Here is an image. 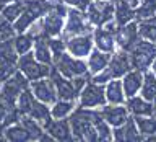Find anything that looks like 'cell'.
I'll return each mask as SVG.
<instances>
[{"mask_svg":"<svg viewBox=\"0 0 156 142\" xmlns=\"http://www.w3.org/2000/svg\"><path fill=\"white\" fill-rule=\"evenodd\" d=\"M138 8L135 10V18L136 20H143L150 18L156 15V0H140Z\"/></svg>","mask_w":156,"mask_h":142,"instance_id":"34","label":"cell"},{"mask_svg":"<svg viewBox=\"0 0 156 142\" xmlns=\"http://www.w3.org/2000/svg\"><path fill=\"white\" fill-rule=\"evenodd\" d=\"M141 83H143V73L140 70H136V69L129 70L124 75V80H122V88H124L125 96L130 98V96L136 95L141 88Z\"/></svg>","mask_w":156,"mask_h":142,"instance_id":"23","label":"cell"},{"mask_svg":"<svg viewBox=\"0 0 156 142\" xmlns=\"http://www.w3.org/2000/svg\"><path fill=\"white\" fill-rule=\"evenodd\" d=\"M54 69L60 73V75L67 77V78H75L80 75H86L88 72V65L81 61L80 57H73L72 54H65L58 56L57 59H54Z\"/></svg>","mask_w":156,"mask_h":142,"instance_id":"7","label":"cell"},{"mask_svg":"<svg viewBox=\"0 0 156 142\" xmlns=\"http://www.w3.org/2000/svg\"><path fill=\"white\" fill-rule=\"evenodd\" d=\"M15 28H13V23L7 21L0 17V41H5V39H12L15 38Z\"/></svg>","mask_w":156,"mask_h":142,"instance_id":"37","label":"cell"},{"mask_svg":"<svg viewBox=\"0 0 156 142\" xmlns=\"http://www.w3.org/2000/svg\"><path fill=\"white\" fill-rule=\"evenodd\" d=\"M101 116L104 118V121L109 126L117 127V126H122L129 119V110L125 106H119V105H111V106L102 105Z\"/></svg>","mask_w":156,"mask_h":142,"instance_id":"19","label":"cell"},{"mask_svg":"<svg viewBox=\"0 0 156 142\" xmlns=\"http://www.w3.org/2000/svg\"><path fill=\"white\" fill-rule=\"evenodd\" d=\"M78 98H80V106L83 108H98V106L106 105L104 87L93 80L86 82V85L81 88Z\"/></svg>","mask_w":156,"mask_h":142,"instance_id":"11","label":"cell"},{"mask_svg":"<svg viewBox=\"0 0 156 142\" xmlns=\"http://www.w3.org/2000/svg\"><path fill=\"white\" fill-rule=\"evenodd\" d=\"M114 20L117 26L135 20V8L129 0H114Z\"/></svg>","mask_w":156,"mask_h":142,"instance_id":"21","label":"cell"},{"mask_svg":"<svg viewBox=\"0 0 156 142\" xmlns=\"http://www.w3.org/2000/svg\"><path fill=\"white\" fill-rule=\"evenodd\" d=\"M16 70H18L16 61H10V59L0 57V83L5 82L7 78H10Z\"/></svg>","mask_w":156,"mask_h":142,"instance_id":"35","label":"cell"},{"mask_svg":"<svg viewBox=\"0 0 156 142\" xmlns=\"http://www.w3.org/2000/svg\"><path fill=\"white\" fill-rule=\"evenodd\" d=\"M129 2H130V3L135 7V5H138V3H140V0H129Z\"/></svg>","mask_w":156,"mask_h":142,"instance_id":"41","label":"cell"},{"mask_svg":"<svg viewBox=\"0 0 156 142\" xmlns=\"http://www.w3.org/2000/svg\"><path fill=\"white\" fill-rule=\"evenodd\" d=\"M23 8H24V0H13V2L3 5V7L0 8V17L3 20H7V21H10V23H13L15 20L21 15Z\"/></svg>","mask_w":156,"mask_h":142,"instance_id":"29","label":"cell"},{"mask_svg":"<svg viewBox=\"0 0 156 142\" xmlns=\"http://www.w3.org/2000/svg\"><path fill=\"white\" fill-rule=\"evenodd\" d=\"M104 93H106V100L111 105H122L125 101V93H124V88H122V82L117 80V78L109 80L107 87L104 88Z\"/></svg>","mask_w":156,"mask_h":142,"instance_id":"26","label":"cell"},{"mask_svg":"<svg viewBox=\"0 0 156 142\" xmlns=\"http://www.w3.org/2000/svg\"><path fill=\"white\" fill-rule=\"evenodd\" d=\"M132 69H136L140 72H146V69L151 67V64L156 59V46L151 41H141L138 39L136 44L129 51Z\"/></svg>","mask_w":156,"mask_h":142,"instance_id":"5","label":"cell"},{"mask_svg":"<svg viewBox=\"0 0 156 142\" xmlns=\"http://www.w3.org/2000/svg\"><path fill=\"white\" fill-rule=\"evenodd\" d=\"M85 15L90 24L104 26L106 23L114 20V2H111V0H94L93 2L91 0L85 10Z\"/></svg>","mask_w":156,"mask_h":142,"instance_id":"6","label":"cell"},{"mask_svg":"<svg viewBox=\"0 0 156 142\" xmlns=\"http://www.w3.org/2000/svg\"><path fill=\"white\" fill-rule=\"evenodd\" d=\"M109 59H111V54L109 52H104V51H91L90 52V59H88V72L90 73H98L101 72L102 69H106V65L109 64Z\"/></svg>","mask_w":156,"mask_h":142,"instance_id":"27","label":"cell"},{"mask_svg":"<svg viewBox=\"0 0 156 142\" xmlns=\"http://www.w3.org/2000/svg\"><path fill=\"white\" fill-rule=\"evenodd\" d=\"M127 110L135 116H154L156 114V106L154 103L145 100L143 96H130L127 101Z\"/></svg>","mask_w":156,"mask_h":142,"instance_id":"20","label":"cell"},{"mask_svg":"<svg viewBox=\"0 0 156 142\" xmlns=\"http://www.w3.org/2000/svg\"><path fill=\"white\" fill-rule=\"evenodd\" d=\"M54 2L51 0H24V8L21 15L13 21V28L16 33L28 31L39 18H42L49 10L54 7Z\"/></svg>","mask_w":156,"mask_h":142,"instance_id":"3","label":"cell"},{"mask_svg":"<svg viewBox=\"0 0 156 142\" xmlns=\"http://www.w3.org/2000/svg\"><path fill=\"white\" fill-rule=\"evenodd\" d=\"M154 46H156V43H154Z\"/></svg>","mask_w":156,"mask_h":142,"instance_id":"42","label":"cell"},{"mask_svg":"<svg viewBox=\"0 0 156 142\" xmlns=\"http://www.w3.org/2000/svg\"><path fill=\"white\" fill-rule=\"evenodd\" d=\"M145 140H150V142H154L156 140V134H153V136H148V137H146V139Z\"/></svg>","mask_w":156,"mask_h":142,"instance_id":"38","label":"cell"},{"mask_svg":"<svg viewBox=\"0 0 156 142\" xmlns=\"http://www.w3.org/2000/svg\"><path fill=\"white\" fill-rule=\"evenodd\" d=\"M49 47H51V52H52L54 59H57L58 56H62V54L67 51L65 41H63V39H58L57 36L55 38H49Z\"/></svg>","mask_w":156,"mask_h":142,"instance_id":"36","label":"cell"},{"mask_svg":"<svg viewBox=\"0 0 156 142\" xmlns=\"http://www.w3.org/2000/svg\"><path fill=\"white\" fill-rule=\"evenodd\" d=\"M138 34L146 41L156 43V17L138 20Z\"/></svg>","mask_w":156,"mask_h":142,"instance_id":"28","label":"cell"},{"mask_svg":"<svg viewBox=\"0 0 156 142\" xmlns=\"http://www.w3.org/2000/svg\"><path fill=\"white\" fill-rule=\"evenodd\" d=\"M141 96L151 103H156V77L153 72H145L141 83Z\"/></svg>","mask_w":156,"mask_h":142,"instance_id":"30","label":"cell"},{"mask_svg":"<svg viewBox=\"0 0 156 142\" xmlns=\"http://www.w3.org/2000/svg\"><path fill=\"white\" fill-rule=\"evenodd\" d=\"M67 51L72 54L73 57H86L90 56L91 49H93V34L91 33H83L72 36L70 39L65 41Z\"/></svg>","mask_w":156,"mask_h":142,"instance_id":"15","label":"cell"},{"mask_svg":"<svg viewBox=\"0 0 156 142\" xmlns=\"http://www.w3.org/2000/svg\"><path fill=\"white\" fill-rule=\"evenodd\" d=\"M135 124L138 127L140 134L143 136V140L148 136L156 134V118L153 116H135Z\"/></svg>","mask_w":156,"mask_h":142,"instance_id":"32","label":"cell"},{"mask_svg":"<svg viewBox=\"0 0 156 142\" xmlns=\"http://www.w3.org/2000/svg\"><path fill=\"white\" fill-rule=\"evenodd\" d=\"M49 77H51L54 87H55L58 100L73 101V100H76V98H78L80 92L76 90V87H75V83H73L72 78H67V77L60 75V73H58L54 67H51V73H49Z\"/></svg>","mask_w":156,"mask_h":142,"instance_id":"13","label":"cell"},{"mask_svg":"<svg viewBox=\"0 0 156 142\" xmlns=\"http://www.w3.org/2000/svg\"><path fill=\"white\" fill-rule=\"evenodd\" d=\"M33 95L37 98L39 101L46 103V105H52L54 101L57 100V92H55V87H54L52 80H49L47 77L44 78H37V80H33L31 85Z\"/></svg>","mask_w":156,"mask_h":142,"instance_id":"16","label":"cell"},{"mask_svg":"<svg viewBox=\"0 0 156 142\" xmlns=\"http://www.w3.org/2000/svg\"><path fill=\"white\" fill-rule=\"evenodd\" d=\"M112 139L120 142H132V140H143V136L140 134L138 127L135 124V119L129 118L122 126H117L112 131Z\"/></svg>","mask_w":156,"mask_h":142,"instance_id":"18","label":"cell"},{"mask_svg":"<svg viewBox=\"0 0 156 142\" xmlns=\"http://www.w3.org/2000/svg\"><path fill=\"white\" fill-rule=\"evenodd\" d=\"M129 70H132V64H130L129 52H125V51L115 52L114 56H111L109 64L106 65V69H102L101 72L94 73L93 82L104 85L106 82L112 80V78H120V77H124Z\"/></svg>","mask_w":156,"mask_h":142,"instance_id":"4","label":"cell"},{"mask_svg":"<svg viewBox=\"0 0 156 142\" xmlns=\"http://www.w3.org/2000/svg\"><path fill=\"white\" fill-rule=\"evenodd\" d=\"M98 114H99V111H96L94 108H83V106H78L75 111H72L68 122H70V127H72L73 139L86 140V142L98 140L96 127H94V121Z\"/></svg>","mask_w":156,"mask_h":142,"instance_id":"1","label":"cell"},{"mask_svg":"<svg viewBox=\"0 0 156 142\" xmlns=\"http://www.w3.org/2000/svg\"><path fill=\"white\" fill-rule=\"evenodd\" d=\"M67 21L63 23V33L65 36H76V34L90 33V21L86 20V15L83 10H78L75 7L67 8L65 15Z\"/></svg>","mask_w":156,"mask_h":142,"instance_id":"10","label":"cell"},{"mask_svg":"<svg viewBox=\"0 0 156 142\" xmlns=\"http://www.w3.org/2000/svg\"><path fill=\"white\" fill-rule=\"evenodd\" d=\"M10 2H13V0H0V8H2L3 5H7V3H10Z\"/></svg>","mask_w":156,"mask_h":142,"instance_id":"39","label":"cell"},{"mask_svg":"<svg viewBox=\"0 0 156 142\" xmlns=\"http://www.w3.org/2000/svg\"><path fill=\"white\" fill-rule=\"evenodd\" d=\"M115 31L117 24L115 21H109L104 26H98L93 33V41H94L96 47L104 52H114L115 49Z\"/></svg>","mask_w":156,"mask_h":142,"instance_id":"12","label":"cell"},{"mask_svg":"<svg viewBox=\"0 0 156 142\" xmlns=\"http://www.w3.org/2000/svg\"><path fill=\"white\" fill-rule=\"evenodd\" d=\"M44 131L47 132L52 139L55 140H73V136H72V127H70V122L68 119H49L46 124H42Z\"/></svg>","mask_w":156,"mask_h":142,"instance_id":"17","label":"cell"},{"mask_svg":"<svg viewBox=\"0 0 156 142\" xmlns=\"http://www.w3.org/2000/svg\"><path fill=\"white\" fill-rule=\"evenodd\" d=\"M18 70L21 72L29 82H33V80H37V78L49 77V73H51V65H46V64L39 62L33 54L26 52V54H23V56H20V59H18Z\"/></svg>","mask_w":156,"mask_h":142,"instance_id":"8","label":"cell"},{"mask_svg":"<svg viewBox=\"0 0 156 142\" xmlns=\"http://www.w3.org/2000/svg\"><path fill=\"white\" fill-rule=\"evenodd\" d=\"M3 137L7 140H12V142H28V140H33L29 131L24 127V124L20 119L16 122H13V124H10V126L5 127V129H3Z\"/></svg>","mask_w":156,"mask_h":142,"instance_id":"24","label":"cell"},{"mask_svg":"<svg viewBox=\"0 0 156 142\" xmlns=\"http://www.w3.org/2000/svg\"><path fill=\"white\" fill-rule=\"evenodd\" d=\"M13 44H15V49H16L18 56H23V54L29 52L33 49V44H34V34L31 31H23V33H18V36L13 38Z\"/></svg>","mask_w":156,"mask_h":142,"instance_id":"31","label":"cell"},{"mask_svg":"<svg viewBox=\"0 0 156 142\" xmlns=\"http://www.w3.org/2000/svg\"><path fill=\"white\" fill-rule=\"evenodd\" d=\"M73 111V101L68 100H55L52 103L51 108V118L60 119V118H67Z\"/></svg>","mask_w":156,"mask_h":142,"instance_id":"33","label":"cell"},{"mask_svg":"<svg viewBox=\"0 0 156 142\" xmlns=\"http://www.w3.org/2000/svg\"><path fill=\"white\" fill-rule=\"evenodd\" d=\"M65 15H67V7L63 5V2L55 3L49 12L41 18V21L36 26L29 28L34 36L36 34H44L47 38H55L63 31V23H65Z\"/></svg>","mask_w":156,"mask_h":142,"instance_id":"2","label":"cell"},{"mask_svg":"<svg viewBox=\"0 0 156 142\" xmlns=\"http://www.w3.org/2000/svg\"><path fill=\"white\" fill-rule=\"evenodd\" d=\"M138 39H140V34H138V23L136 21H130L127 24H122V26H117L115 44L120 47V51L129 52Z\"/></svg>","mask_w":156,"mask_h":142,"instance_id":"14","label":"cell"},{"mask_svg":"<svg viewBox=\"0 0 156 142\" xmlns=\"http://www.w3.org/2000/svg\"><path fill=\"white\" fill-rule=\"evenodd\" d=\"M33 47H34L33 56L36 57L39 62L46 64V65H52L54 57H52L51 47H49V38L47 36H44V34H36V36H34Z\"/></svg>","mask_w":156,"mask_h":142,"instance_id":"22","label":"cell"},{"mask_svg":"<svg viewBox=\"0 0 156 142\" xmlns=\"http://www.w3.org/2000/svg\"><path fill=\"white\" fill-rule=\"evenodd\" d=\"M29 87V80L23 75L20 70H16L10 78L2 82V88H0V95L8 105L16 106V100L24 88Z\"/></svg>","mask_w":156,"mask_h":142,"instance_id":"9","label":"cell"},{"mask_svg":"<svg viewBox=\"0 0 156 142\" xmlns=\"http://www.w3.org/2000/svg\"><path fill=\"white\" fill-rule=\"evenodd\" d=\"M20 116L21 114L18 113L16 106L8 105V103L2 98V95H0V136H2L5 127L13 124V122H16L20 119Z\"/></svg>","mask_w":156,"mask_h":142,"instance_id":"25","label":"cell"},{"mask_svg":"<svg viewBox=\"0 0 156 142\" xmlns=\"http://www.w3.org/2000/svg\"><path fill=\"white\" fill-rule=\"evenodd\" d=\"M151 67H153V73H154V77H156V59H154V62L151 64Z\"/></svg>","mask_w":156,"mask_h":142,"instance_id":"40","label":"cell"}]
</instances>
